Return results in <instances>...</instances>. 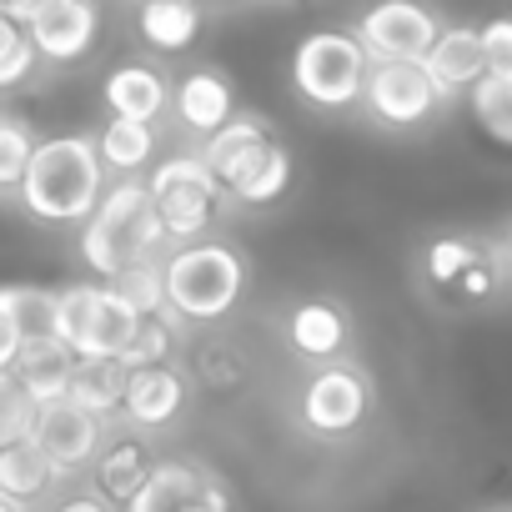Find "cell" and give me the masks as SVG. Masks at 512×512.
<instances>
[{
  "mask_svg": "<svg viewBox=\"0 0 512 512\" xmlns=\"http://www.w3.org/2000/svg\"><path fill=\"white\" fill-rule=\"evenodd\" d=\"M0 307H6V317L21 327V342L26 337H56V287H36V282L0 287Z\"/></svg>",
  "mask_w": 512,
  "mask_h": 512,
  "instance_id": "obj_25",
  "label": "cell"
},
{
  "mask_svg": "<svg viewBox=\"0 0 512 512\" xmlns=\"http://www.w3.org/2000/svg\"><path fill=\"white\" fill-rule=\"evenodd\" d=\"M206 477L186 462H151V477L141 482V492L126 502V512H186L201 497Z\"/></svg>",
  "mask_w": 512,
  "mask_h": 512,
  "instance_id": "obj_20",
  "label": "cell"
},
{
  "mask_svg": "<svg viewBox=\"0 0 512 512\" xmlns=\"http://www.w3.org/2000/svg\"><path fill=\"white\" fill-rule=\"evenodd\" d=\"M171 91H166V76L156 66H116L106 76V106L116 121H136V126H151L161 111H166Z\"/></svg>",
  "mask_w": 512,
  "mask_h": 512,
  "instance_id": "obj_16",
  "label": "cell"
},
{
  "mask_svg": "<svg viewBox=\"0 0 512 512\" xmlns=\"http://www.w3.org/2000/svg\"><path fill=\"white\" fill-rule=\"evenodd\" d=\"M146 477H151V457H146L141 442H116V447H106V457H101V467H96L101 502H121V507H126V502L141 492Z\"/></svg>",
  "mask_w": 512,
  "mask_h": 512,
  "instance_id": "obj_23",
  "label": "cell"
},
{
  "mask_svg": "<svg viewBox=\"0 0 512 512\" xmlns=\"http://www.w3.org/2000/svg\"><path fill=\"white\" fill-rule=\"evenodd\" d=\"M16 352H21V327L6 317V307H0V372H11Z\"/></svg>",
  "mask_w": 512,
  "mask_h": 512,
  "instance_id": "obj_36",
  "label": "cell"
},
{
  "mask_svg": "<svg viewBox=\"0 0 512 512\" xmlns=\"http://www.w3.org/2000/svg\"><path fill=\"white\" fill-rule=\"evenodd\" d=\"M367 71H372V61H367V51L357 46L352 31H312L292 51V81H297L302 101H312L322 111L357 106Z\"/></svg>",
  "mask_w": 512,
  "mask_h": 512,
  "instance_id": "obj_5",
  "label": "cell"
},
{
  "mask_svg": "<svg viewBox=\"0 0 512 512\" xmlns=\"http://www.w3.org/2000/svg\"><path fill=\"white\" fill-rule=\"evenodd\" d=\"M492 287H497V277H492L487 262H477V267H467V272L457 277V292H462V297H487Z\"/></svg>",
  "mask_w": 512,
  "mask_h": 512,
  "instance_id": "obj_35",
  "label": "cell"
},
{
  "mask_svg": "<svg viewBox=\"0 0 512 512\" xmlns=\"http://www.w3.org/2000/svg\"><path fill=\"white\" fill-rule=\"evenodd\" d=\"M477 41H482V66H487V76L512 81V16H497V21L477 26Z\"/></svg>",
  "mask_w": 512,
  "mask_h": 512,
  "instance_id": "obj_34",
  "label": "cell"
},
{
  "mask_svg": "<svg viewBox=\"0 0 512 512\" xmlns=\"http://www.w3.org/2000/svg\"><path fill=\"white\" fill-rule=\"evenodd\" d=\"M171 347H176V332H171V317H151L136 327L131 347L121 352V367L126 372H141V367H166L171 362Z\"/></svg>",
  "mask_w": 512,
  "mask_h": 512,
  "instance_id": "obj_29",
  "label": "cell"
},
{
  "mask_svg": "<svg viewBox=\"0 0 512 512\" xmlns=\"http://www.w3.org/2000/svg\"><path fill=\"white\" fill-rule=\"evenodd\" d=\"M497 512H512V507H497Z\"/></svg>",
  "mask_w": 512,
  "mask_h": 512,
  "instance_id": "obj_41",
  "label": "cell"
},
{
  "mask_svg": "<svg viewBox=\"0 0 512 512\" xmlns=\"http://www.w3.org/2000/svg\"><path fill=\"white\" fill-rule=\"evenodd\" d=\"M161 221H156V206H151V191L146 181H121L111 186L96 211L86 216V231H81V256L86 267L106 282H116L121 272L131 267H146L156 262L161 251Z\"/></svg>",
  "mask_w": 512,
  "mask_h": 512,
  "instance_id": "obj_2",
  "label": "cell"
},
{
  "mask_svg": "<svg viewBox=\"0 0 512 512\" xmlns=\"http://www.w3.org/2000/svg\"><path fill=\"white\" fill-rule=\"evenodd\" d=\"M31 442L41 447V457L56 467V472H76L96 457L101 447V422L86 417L81 407L71 402H51V407H36V422H31Z\"/></svg>",
  "mask_w": 512,
  "mask_h": 512,
  "instance_id": "obj_12",
  "label": "cell"
},
{
  "mask_svg": "<svg viewBox=\"0 0 512 512\" xmlns=\"http://www.w3.org/2000/svg\"><path fill=\"white\" fill-rule=\"evenodd\" d=\"M121 392H126V367L121 362H76L66 402L101 422V417H111L121 407Z\"/></svg>",
  "mask_w": 512,
  "mask_h": 512,
  "instance_id": "obj_21",
  "label": "cell"
},
{
  "mask_svg": "<svg viewBox=\"0 0 512 512\" xmlns=\"http://www.w3.org/2000/svg\"><path fill=\"white\" fill-rule=\"evenodd\" d=\"M422 71H427V81H432L437 101L467 96V91L487 76L477 26H442V31H437V41H432V51H427V61H422Z\"/></svg>",
  "mask_w": 512,
  "mask_h": 512,
  "instance_id": "obj_13",
  "label": "cell"
},
{
  "mask_svg": "<svg viewBox=\"0 0 512 512\" xmlns=\"http://www.w3.org/2000/svg\"><path fill=\"white\" fill-rule=\"evenodd\" d=\"M36 422V402L26 397V387L16 382V372H0V452L31 437Z\"/></svg>",
  "mask_w": 512,
  "mask_h": 512,
  "instance_id": "obj_28",
  "label": "cell"
},
{
  "mask_svg": "<svg viewBox=\"0 0 512 512\" xmlns=\"http://www.w3.org/2000/svg\"><path fill=\"white\" fill-rule=\"evenodd\" d=\"M151 191V206H156V221H161V236L166 241H196L211 216H216V181L206 176V166L196 156H171L156 166V176L146 181Z\"/></svg>",
  "mask_w": 512,
  "mask_h": 512,
  "instance_id": "obj_6",
  "label": "cell"
},
{
  "mask_svg": "<svg viewBox=\"0 0 512 512\" xmlns=\"http://www.w3.org/2000/svg\"><path fill=\"white\" fill-rule=\"evenodd\" d=\"M0 512H21V507H11V502H6V497H0Z\"/></svg>",
  "mask_w": 512,
  "mask_h": 512,
  "instance_id": "obj_39",
  "label": "cell"
},
{
  "mask_svg": "<svg viewBox=\"0 0 512 512\" xmlns=\"http://www.w3.org/2000/svg\"><path fill=\"white\" fill-rule=\"evenodd\" d=\"M186 512H231V507H226V492H221L216 482H206V487H201V497H196Z\"/></svg>",
  "mask_w": 512,
  "mask_h": 512,
  "instance_id": "obj_37",
  "label": "cell"
},
{
  "mask_svg": "<svg viewBox=\"0 0 512 512\" xmlns=\"http://www.w3.org/2000/svg\"><path fill=\"white\" fill-rule=\"evenodd\" d=\"M347 337H352L347 312L332 307V302H302V307L287 317V342H292V352L307 357V362H327V367H332V357L347 352Z\"/></svg>",
  "mask_w": 512,
  "mask_h": 512,
  "instance_id": "obj_17",
  "label": "cell"
},
{
  "mask_svg": "<svg viewBox=\"0 0 512 512\" xmlns=\"http://www.w3.org/2000/svg\"><path fill=\"white\" fill-rule=\"evenodd\" d=\"M11 372H16V382L26 387V397L36 407H51V402H66L76 357L56 337H26L21 352H16V362H11Z\"/></svg>",
  "mask_w": 512,
  "mask_h": 512,
  "instance_id": "obj_15",
  "label": "cell"
},
{
  "mask_svg": "<svg viewBox=\"0 0 512 512\" xmlns=\"http://www.w3.org/2000/svg\"><path fill=\"white\" fill-rule=\"evenodd\" d=\"M136 327H141V317L111 287L76 282V287L56 292V342L76 362H121Z\"/></svg>",
  "mask_w": 512,
  "mask_h": 512,
  "instance_id": "obj_4",
  "label": "cell"
},
{
  "mask_svg": "<svg viewBox=\"0 0 512 512\" xmlns=\"http://www.w3.org/2000/svg\"><path fill=\"white\" fill-rule=\"evenodd\" d=\"M16 196H21V206H26L36 221H51V226H76V221H86V216L96 211V201L106 196V166H101V156H96V141H91V136H51V141H36Z\"/></svg>",
  "mask_w": 512,
  "mask_h": 512,
  "instance_id": "obj_1",
  "label": "cell"
},
{
  "mask_svg": "<svg viewBox=\"0 0 512 512\" xmlns=\"http://www.w3.org/2000/svg\"><path fill=\"white\" fill-rule=\"evenodd\" d=\"M442 21L427 6H412V0H387V6H372L357 21V46L367 51L372 66H422L432 41H437Z\"/></svg>",
  "mask_w": 512,
  "mask_h": 512,
  "instance_id": "obj_7",
  "label": "cell"
},
{
  "mask_svg": "<svg viewBox=\"0 0 512 512\" xmlns=\"http://www.w3.org/2000/svg\"><path fill=\"white\" fill-rule=\"evenodd\" d=\"M467 101H472L477 126H482L492 141L512 146V81H502V76H482V81L467 91Z\"/></svg>",
  "mask_w": 512,
  "mask_h": 512,
  "instance_id": "obj_26",
  "label": "cell"
},
{
  "mask_svg": "<svg viewBox=\"0 0 512 512\" xmlns=\"http://www.w3.org/2000/svg\"><path fill=\"white\" fill-rule=\"evenodd\" d=\"M477 262H482V251H477V241H467V236H442V241L427 246V277L442 282V287H457V277H462L467 267H477Z\"/></svg>",
  "mask_w": 512,
  "mask_h": 512,
  "instance_id": "obj_32",
  "label": "cell"
},
{
  "mask_svg": "<svg viewBox=\"0 0 512 512\" xmlns=\"http://www.w3.org/2000/svg\"><path fill=\"white\" fill-rule=\"evenodd\" d=\"M507 251H512V226H507Z\"/></svg>",
  "mask_w": 512,
  "mask_h": 512,
  "instance_id": "obj_40",
  "label": "cell"
},
{
  "mask_svg": "<svg viewBox=\"0 0 512 512\" xmlns=\"http://www.w3.org/2000/svg\"><path fill=\"white\" fill-rule=\"evenodd\" d=\"M176 116L196 131V136H216L231 121V86L216 71H191L176 86Z\"/></svg>",
  "mask_w": 512,
  "mask_h": 512,
  "instance_id": "obj_18",
  "label": "cell"
},
{
  "mask_svg": "<svg viewBox=\"0 0 512 512\" xmlns=\"http://www.w3.org/2000/svg\"><path fill=\"white\" fill-rule=\"evenodd\" d=\"M31 66H36V51H31V41H26V26H16V21L6 16V6H0V91L16 86V81H26Z\"/></svg>",
  "mask_w": 512,
  "mask_h": 512,
  "instance_id": "obj_33",
  "label": "cell"
},
{
  "mask_svg": "<svg viewBox=\"0 0 512 512\" xmlns=\"http://www.w3.org/2000/svg\"><path fill=\"white\" fill-rule=\"evenodd\" d=\"M96 26H101V11L91 0H41L26 21V41L36 56L66 66V61H81L91 51Z\"/></svg>",
  "mask_w": 512,
  "mask_h": 512,
  "instance_id": "obj_9",
  "label": "cell"
},
{
  "mask_svg": "<svg viewBox=\"0 0 512 512\" xmlns=\"http://www.w3.org/2000/svg\"><path fill=\"white\" fill-rule=\"evenodd\" d=\"M136 21H141V41L156 51H186L201 31V11L186 6V0H151Z\"/></svg>",
  "mask_w": 512,
  "mask_h": 512,
  "instance_id": "obj_22",
  "label": "cell"
},
{
  "mask_svg": "<svg viewBox=\"0 0 512 512\" xmlns=\"http://www.w3.org/2000/svg\"><path fill=\"white\" fill-rule=\"evenodd\" d=\"M56 512H106V502L101 497H66Z\"/></svg>",
  "mask_w": 512,
  "mask_h": 512,
  "instance_id": "obj_38",
  "label": "cell"
},
{
  "mask_svg": "<svg viewBox=\"0 0 512 512\" xmlns=\"http://www.w3.org/2000/svg\"><path fill=\"white\" fill-rule=\"evenodd\" d=\"M267 151H272V131L262 126V116H236L216 136H206V146H201L196 161L206 166V176L216 181V191H236L256 166H262Z\"/></svg>",
  "mask_w": 512,
  "mask_h": 512,
  "instance_id": "obj_11",
  "label": "cell"
},
{
  "mask_svg": "<svg viewBox=\"0 0 512 512\" xmlns=\"http://www.w3.org/2000/svg\"><path fill=\"white\" fill-rule=\"evenodd\" d=\"M186 407V382L181 372L166 362V367H141V372H126V392H121V412L131 427H166L176 422V412Z\"/></svg>",
  "mask_w": 512,
  "mask_h": 512,
  "instance_id": "obj_14",
  "label": "cell"
},
{
  "mask_svg": "<svg viewBox=\"0 0 512 512\" xmlns=\"http://www.w3.org/2000/svg\"><path fill=\"white\" fill-rule=\"evenodd\" d=\"M56 467L41 457V447L26 437L16 447L0 452V497H6L11 507H26V502H41L51 487H56Z\"/></svg>",
  "mask_w": 512,
  "mask_h": 512,
  "instance_id": "obj_19",
  "label": "cell"
},
{
  "mask_svg": "<svg viewBox=\"0 0 512 512\" xmlns=\"http://www.w3.org/2000/svg\"><path fill=\"white\" fill-rule=\"evenodd\" d=\"M246 287V262L221 241H191L176 246L161 262V292L166 312L186 322H221Z\"/></svg>",
  "mask_w": 512,
  "mask_h": 512,
  "instance_id": "obj_3",
  "label": "cell"
},
{
  "mask_svg": "<svg viewBox=\"0 0 512 512\" xmlns=\"http://www.w3.org/2000/svg\"><path fill=\"white\" fill-rule=\"evenodd\" d=\"M156 151V131L151 126H136V121H106L101 136H96V156L106 171H141Z\"/></svg>",
  "mask_w": 512,
  "mask_h": 512,
  "instance_id": "obj_24",
  "label": "cell"
},
{
  "mask_svg": "<svg viewBox=\"0 0 512 512\" xmlns=\"http://www.w3.org/2000/svg\"><path fill=\"white\" fill-rule=\"evenodd\" d=\"M362 106L382 126H422L442 101L422 66H372L367 86H362Z\"/></svg>",
  "mask_w": 512,
  "mask_h": 512,
  "instance_id": "obj_10",
  "label": "cell"
},
{
  "mask_svg": "<svg viewBox=\"0 0 512 512\" xmlns=\"http://www.w3.org/2000/svg\"><path fill=\"white\" fill-rule=\"evenodd\" d=\"M287 181H292V156H287V146L272 141V151L262 156V166H256L231 196H236V201H277V196L287 191Z\"/></svg>",
  "mask_w": 512,
  "mask_h": 512,
  "instance_id": "obj_31",
  "label": "cell"
},
{
  "mask_svg": "<svg viewBox=\"0 0 512 512\" xmlns=\"http://www.w3.org/2000/svg\"><path fill=\"white\" fill-rule=\"evenodd\" d=\"M367 407H372V387L347 362L317 367L307 377V387H302V422L317 437H347V432H357L367 422Z\"/></svg>",
  "mask_w": 512,
  "mask_h": 512,
  "instance_id": "obj_8",
  "label": "cell"
},
{
  "mask_svg": "<svg viewBox=\"0 0 512 512\" xmlns=\"http://www.w3.org/2000/svg\"><path fill=\"white\" fill-rule=\"evenodd\" d=\"M31 151H36V131L21 116H0V191H16L21 186Z\"/></svg>",
  "mask_w": 512,
  "mask_h": 512,
  "instance_id": "obj_30",
  "label": "cell"
},
{
  "mask_svg": "<svg viewBox=\"0 0 512 512\" xmlns=\"http://www.w3.org/2000/svg\"><path fill=\"white\" fill-rule=\"evenodd\" d=\"M141 322H151V317H171L166 312V292H161V267L156 262H146V267H131V272H121L116 282H106Z\"/></svg>",
  "mask_w": 512,
  "mask_h": 512,
  "instance_id": "obj_27",
  "label": "cell"
}]
</instances>
